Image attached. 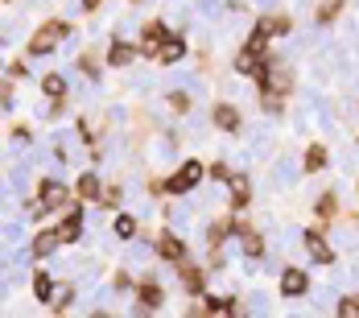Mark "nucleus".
Returning <instances> with one entry per match:
<instances>
[{
  "label": "nucleus",
  "instance_id": "f257e3e1",
  "mask_svg": "<svg viewBox=\"0 0 359 318\" xmlns=\"http://www.w3.org/2000/svg\"><path fill=\"white\" fill-rule=\"evenodd\" d=\"M66 33H70V29H66V21H45V25L29 37V54H33V58H37V54H50V50H54Z\"/></svg>",
  "mask_w": 359,
  "mask_h": 318
},
{
  "label": "nucleus",
  "instance_id": "f03ea898",
  "mask_svg": "<svg viewBox=\"0 0 359 318\" xmlns=\"http://www.w3.org/2000/svg\"><path fill=\"white\" fill-rule=\"evenodd\" d=\"M203 174H207V170H203L198 161H186V166H182V170H178V174L170 178V182H161V186H165L170 195H186V190H190V186H194V182L203 178Z\"/></svg>",
  "mask_w": 359,
  "mask_h": 318
},
{
  "label": "nucleus",
  "instance_id": "7ed1b4c3",
  "mask_svg": "<svg viewBox=\"0 0 359 318\" xmlns=\"http://www.w3.org/2000/svg\"><path fill=\"white\" fill-rule=\"evenodd\" d=\"M260 87H265V95H285V91L294 87V74H289L285 66H265Z\"/></svg>",
  "mask_w": 359,
  "mask_h": 318
},
{
  "label": "nucleus",
  "instance_id": "20e7f679",
  "mask_svg": "<svg viewBox=\"0 0 359 318\" xmlns=\"http://www.w3.org/2000/svg\"><path fill=\"white\" fill-rule=\"evenodd\" d=\"M240 74H265V54L260 50H252V46H244L240 54H236V62H232Z\"/></svg>",
  "mask_w": 359,
  "mask_h": 318
},
{
  "label": "nucleus",
  "instance_id": "39448f33",
  "mask_svg": "<svg viewBox=\"0 0 359 318\" xmlns=\"http://www.w3.org/2000/svg\"><path fill=\"white\" fill-rule=\"evenodd\" d=\"M37 199L45 203V211H58V207H62V203L70 199V190H66L62 182H54V178H50V182H41V190H37Z\"/></svg>",
  "mask_w": 359,
  "mask_h": 318
},
{
  "label": "nucleus",
  "instance_id": "423d86ee",
  "mask_svg": "<svg viewBox=\"0 0 359 318\" xmlns=\"http://www.w3.org/2000/svg\"><path fill=\"white\" fill-rule=\"evenodd\" d=\"M165 37H170V29H165V25H149V29H145V41H141V54L157 58V54H161V46H165Z\"/></svg>",
  "mask_w": 359,
  "mask_h": 318
},
{
  "label": "nucleus",
  "instance_id": "0eeeda50",
  "mask_svg": "<svg viewBox=\"0 0 359 318\" xmlns=\"http://www.w3.org/2000/svg\"><path fill=\"white\" fill-rule=\"evenodd\" d=\"M227 186H232V207H248V203H252V182H248V174H232Z\"/></svg>",
  "mask_w": 359,
  "mask_h": 318
},
{
  "label": "nucleus",
  "instance_id": "6e6552de",
  "mask_svg": "<svg viewBox=\"0 0 359 318\" xmlns=\"http://www.w3.org/2000/svg\"><path fill=\"white\" fill-rule=\"evenodd\" d=\"M157 257H161V261H182V257H186V244H182L178 236L161 232V236H157Z\"/></svg>",
  "mask_w": 359,
  "mask_h": 318
},
{
  "label": "nucleus",
  "instance_id": "1a4fd4ad",
  "mask_svg": "<svg viewBox=\"0 0 359 318\" xmlns=\"http://www.w3.org/2000/svg\"><path fill=\"white\" fill-rule=\"evenodd\" d=\"M306 290H310V281H306L302 269H285V273H281V294H285V298H298V294H306Z\"/></svg>",
  "mask_w": 359,
  "mask_h": 318
},
{
  "label": "nucleus",
  "instance_id": "9d476101",
  "mask_svg": "<svg viewBox=\"0 0 359 318\" xmlns=\"http://www.w3.org/2000/svg\"><path fill=\"white\" fill-rule=\"evenodd\" d=\"M306 248H310V257L318 261V265H331L335 261V252H331V244L318 236V232H306Z\"/></svg>",
  "mask_w": 359,
  "mask_h": 318
},
{
  "label": "nucleus",
  "instance_id": "9b49d317",
  "mask_svg": "<svg viewBox=\"0 0 359 318\" xmlns=\"http://www.w3.org/2000/svg\"><path fill=\"white\" fill-rule=\"evenodd\" d=\"M58 244H66L58 228H54V232H37V240H33V257H50Z\"/></svg>",
  "mask_w": 359,
  "mask_h": 318
},
{
  "label": "nucleus",
  "instance_id": "f8f14e48",
  "mask_svg": "<svg viewBox=\"0 0 359 318\" xmlns=\"http://www.w3.org/2000/svg\"><path fill=\"white\" fill-rule=\"evenodd\" d=\"M58 232H62V240H66V244H74V240H79V232H83V211L74 207V211L62 219V228H58Z\"/></svg>",
  "mask_w": 359,
  "mask_h": 318
},
{
  "label": "nucleus",
  "instance_id": "ddd939ff",
  "mask_svg": "<svg viewBox=\"0 0 359 318\" xmlns=\"http://www.w3.org/2000/svg\"><path fill=\"white\" fill-rule=\"evenodd\" d=\"M215 124L227 128V132H236V128H240V112H236L232 103H219V108H215Z\"/></svg>",
  "mask_w": 359,
  "mask_h": 318
},
{
  "label": "nucleus",
  "instance_id": "4468645a",
  "mask_svg": "<svg viewBox=\"0 0 359 318\" xmlns=\"http://www.w3.org/2000/svg\"><path fill=\"white\" fill-rule=\"evenodd\" d=\"M182 54H186V41H182V37H165V46H161L157 62H178Z\"/></svg>",
  "mask_w": 359,
  "mask_h": 318
},
{
  "label": "nucleus",
  "instance_id": "2eb2a0df",
  "mask_svg": "<svg viewBox=\"0 0 359 318\" xmlns=\"http://www.w3.org/2000/svg\"><path fill=\"white\" fill-rule=\"evenodd\" d=\"M136 298H141V306H145V310H157V306H161V302H165V294H161V290H157V286H153V281H145V286H141V294H136Z\"/></svg>",
  "mask_w": 359,
  "mask_h": 318
},
{
  "label": "nucleus",
  "instance_id": "dca6fc26",
  "mask_svg": "<svg viewBox=\"0 0 359 318\" xmlns=\"http://www.w3.org/2000/svg\"><path fill=\"white\" fill-rule=\"evenodd\" d=\"M132 58H136V50H132L128 41H116V46H112V54H107V62H112V66H128Z\"/></svg>",
  "mask_w": 359,
  "mask_h": 318
},
{
  "label": "nucleus",
  "instance_id": "f3484780",
  "mask_svg": "<svg viewBox=\"0 0 359 318\" xmlns=\"http://www.w3.org/2000/svg\"><path fill=\"white\" fill-rule=\"evenodd\" d=\"M182 286H186L190 294H203V269H194V265H182Z\"/></svg>",
  "mask_w": 359,
  "mask_h": 318
},
{
  "label": "nucleus",
  "instance_id": "a211bd4d",
  "mask_svg": "<svg viewBox=\"0 0 359 318\" xmlns=\"http://www.w3.org/2000/svg\"><path fill=\"white\" fill-rule=\"evenodd\" d=\"M33 298H37V302H50V298H54V281H50L45 273H33Z\"/></svg>",
  "mask_w": 359,
  "mask_h": 318
},
{
  "label": "nucleus",
  "instance_id": "6ab92c4d",
  "mask_svg": "<svg viewBox=\"0 0 359 318\" xmlns=\"http://www.w3.org/2000/svg\"><path fill=\"white\" fill-rule=\"evenodd\" d=\"M41 91H45L50 99H62V95H66V83H62V74H45V79H41Z\"/></svg>",
  "mask_w": 359,
  "mask_h": 318
},
{
  "label": "nucleus",
  "instance_id": "aec40b11",
  "mask_svg": "<svg viewBox=\"0 0 359 318\" xmlns=\"http://www.w3.org/2000/svg\"><path fill=\"white\" fill-rule=\"evenodd\" d=\"M322 166H327V145H310V153H306V170L318 174Z\"/></svg>",
  "mask_w": 359,
  "mask_h": 318
},
{
  "label": "nucleus",
  "instance_id": "412c9836",
  "mask_svg": "<svg viewBox=\"0 0 359 318\" xmlns=\"http://www.w3.org/2000/svg\"><path fill=\"white\" fill-rule=\"evenodd\" d=\"M79 195H83L87 203L99 199V195H103V190H99V178H95V174H83V178H79Z\"/></svg>",
  "mask_w": 359,
  "mask_h": 318
},
{
  "label": "nucleus",
  "instance_id": "4be33fe9",
  "mask_svg": "<svg viewBox=\"0 0 359 318\" xmlns=\"http://www.w3.org/2000/svg\"><path fill=\"white\" fill-rule=\"evenodd\" d=\"M260 29H265L269 37H273V33H289V17H265Z\"/></svg>",
  "mask_w": 359,
  "mask_h": 318
},
{
  "label": "nucleus",
  "instance_id": "5701e85b",
  "mask_svg": "<svg viewBox=\"0 0 359 318\" xmlns=\"http://www.w3.org/2000/svg\"><path fill=\"white\" fill-rule=\"evenodd\" d=\"M203 302H207L211 315H236V302L232 298H203Z\"/></svg>",
  "mask_w": 359,
  "mask_h": 318
},
{
  "label": "nucleus",
  "instance_id": "b1692460",
  "mask_svg": "<svg viewBox=\"0 0 359 318\" xmlns=\"http://www.w3.org/2000/svg\"><path fill=\"white\" fill-rule=\"evenodd\" d=\"M240 244H244V252H248V257H260V252H265V240H260L256 232H244V240H240Z\"/></svg>",
  "mask_w": 359,
  "mask_h": 318
},
{
  "label": "nucleus",
  "instance_id": "393cba45",
  "mask_svg": "<svg viewBox=\"0 0 359 318\" xmlns=\"http://www.w3.org/2000/svg\"><path fill=\"white\" fill-rule=\"evenodd\" d=\"M70 298H74V290H70V286H58V290H54V298H50V306H54V310H66V306H70Z\"/></svg>",
  "mask_w": 359,
  "mask_h": 318
},
{
  "label": "nucleus",
  "instance_id": "a878e982",
  "mask_svg": "<svg viewBox=\"0 0 359 318\" xmlns=\"http://www.w3.org/2000/svg\"><path fill=\"white\" fill-rule=\"evenodd\" d=\"M339 8H343V0H322V4H318V21H322V25H327V21H335V17H339Z\"/></svg>",
  "mask_w": 359,
  "mask_h": 318
},
{
  "label": "nucleus",
  "instance_id": "bb28decb",
  "mask_svg": "<svg viewBox=\"0 0 359 318\" xmlns=\"http://www.w3.org/2000/svg\"><path fill=\"white\" fill-rule=\"evenodd\" d=\"M116 236H124V240L136 236V219H132V215H120V219H116Z\"/></svg>",
  "mask_w": 359,
  "mask_h": 318
},
{
  "label": "nucleus",
  "instance_id": "cd10ccee",
  "mask_svg": "<svg viewBox=\"0 0 359 318\" xmlns=\"http://www.w3.org/2000/svg\"><path fill=\"white\" fill-rule=\"evenodd\" d=\"M339 318H359V298H343L339 302Z\"/></svg>",
  "mask_w": 359,
  "mask_h": 318
},
{
  "label": "nucleus",
  "instance_id": "c85d7f7f",
  "mask_svg": "<svg viewBox=\"0 0 359 318\" xmlns=\"http://www.w3.org/2000/svg\"><path fill=\"white\" fill-rule=\"evenodd\" d=\"M170 108H174V112H190V95H186V91H174V95H170Z\"/></svg>",
  "mask_w": 359,
  "mask_h": 318
},
{
  "label": "nucleus",
  "instance_id": "c756f323",
  "mask_svg": "<svg viewBox=\"0 0 359 318\" xmlns=\"http://www.w3.org/2000/svg\"><path fill=\"white\" fill-rule=\"evenodd\" d=\"M232 174H236V170H227V161H215V166H211V178H215V182H227Z\"/></svg>",
  "mask_w": 359,
  "mask_h": 318
},
{
  "label": "nucleus",
  "instance_id": "7c9ffc66",
  "mask_svg": "<svg viewBox=\"0 0 359 318\" xmlns=\"http://www.w3.org/2000/svg\"><path fill=\"white\" fill-rule=\"evenodd\" d=\"M318 215H322V219H331V215H335V199H331V195H327V199H318Z\"/></svg>",
  "mask_w": 359,
  "mask_h": 318
},
{
  "label": "nucleus",
  "instance_id": "2f4dec72",
  "mask_svg": "<svg viewBox=\"0 0 359 318\" xmlns=\"http://www.w3.org/2000/svg\"><path fill=\"white\" fill-rule=\"evenodd\" d=\"M99 199H103V207H116V203H120V190H116V186H112V190H103V195H99Z\"/></svg>",
  "mask_w": 359,
  "mask_h": 318
},
{
  "label": "nucleus",
  "instance_id": "473e14b6",
  "mask_svg": "<svg viewBox=\"0 0 359 318\" xmlns=\"http://www.w3.org/2000/svg\"><path fill=\"white\" fill-rule=\"evenodd\" d=\"M0 99H4V108L12 103V83H8V79H4V87H0Z\"/></svg>",
  "mask_w": 359,
  "mask_h": 318
},
{
  "label": "nucleus",
  "instance_id": "72a5a7b5",
  "mask_svg": "<svg viewBox=\"0 0 359 318\" xmlns=\"http://www.w3.org/2000/svg\"><path fill=\"white\" fill-rule=\"evenodd\" d=\"M79 4H83L87 12H95V4H99V0H79Z\"/></svg>",
  "mask_w": 359,
  "mask_h": 318
}]
</instances>
